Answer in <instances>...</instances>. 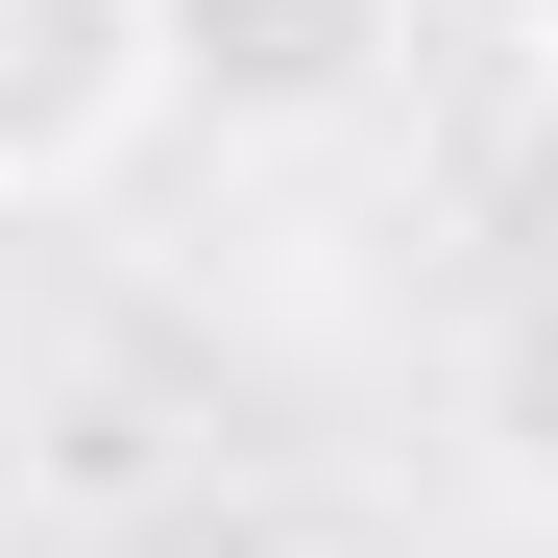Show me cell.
Returning <instances> with one entry per match:
<instances>
[{"label": "cell", "mask_w": 558, "mask_h": 558, "mask_svg": "<svg viewBox=\"0 0 558 558\" xmlns=\"http://www.w3.org/2000/svg\"><path fill=\"white\" fill-rule=\"evenodd\" d=\"M170 122V0H0V195H98Z\"/></svg>", "instance_id": "7a4b0ae2"}, {"label": "cell", "mask_w": 558, "mask_h": 558, "mask_svg": "<svg viewBox=\"0 0 558 558\" xmlns=\"http://www.w3.org/2000/svg\"><path fill=\"white\" fill-rule=\"evenodd\" d=\"M534 73H558V0H534Z\"/></svg>", "instance_id": "277c9868"}, {"label": "cell", "mask_w": 558, "mask_h": 558, "mask_svg": "<svg viewBox=\"0 0 558 558\" xmlns=\"http://www.w3.org/2000/svg\"><path fill=\"white\" fill-rule=\"evenodd\" d=\"M461 461H486V486L558 534V267H534L510 316H486V364H461Z\"/></svg>", "instance_id": "3957f363"}, {"label": "cell", "mask_w": 558, "mask_h": 558, "mask_svg": "<svg viewBox=\"0 0 558 558\" xmlns=\"http://www.w3.org/2000/svg\"><path fill=\"white\" fill-rule=\"evenodd\" d=\"M340 558H389V534H340Z\"/></svg>", "instance_id": "5b68a950"}, {"label": "cell", "mask_w": 558, "mask_h": 558, "mask_svg": "<svg viewBox=\"0 0 558 558\" xmlns=\"http://www.w3.org/2000/svg\"><path fill=\"white\" fill-rule=\"evenodd\" d=\"M413 0H170V122L195 146H340L389 98Z\"/></svg>", "instance_id": "6da1fadb"}]
</instances>
